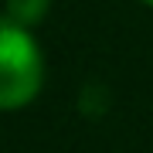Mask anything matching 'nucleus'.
Returning a JSON list of instances; mask_svg holds the SVG:
<instances>
[{"label": "nucleus", "mask_w": 153, "mask_h": 153, "mask_svg": "<svg viewBox=\"0 0 153 153\" xmlns=\"http://www.w3.org/2000/svg\"><path fill=\"white\" fill-rule=\"evenodd\" d=\"M44 61L24 24L0 17V109H21L41 92Z\"/></svg>", "instance_id": "f257e3e1"}, {"label": "nucleus", "mask_w": 153, "mask_h": 153, "mask_svg": "<svg viewBox=\"0 0 153 153\" xmlns=\"http://www.w3.org/2000/svg\"><path fill=\"white\" fill-rule=\"evenodd\" d=\"M48 4L51 0H7V17L24 24V27H31V24H38L48 14Z\"/></svg>", "instance_id": "f03ea898"}, {"label": "nucleus", "mask_w": 153, "mask_h": 153, "mask_svg": "<svg viewBox=\"0 0 153 153\" xmlns=\"http://www.w3.org/2000/svg\"><path fill=\"white\" fill-rule=\"evenodd\" d=\"M143 4H150V7H153V0H143Z\"/></svg>", "instance_id": "7ed1b4c3"}]
</instances>
